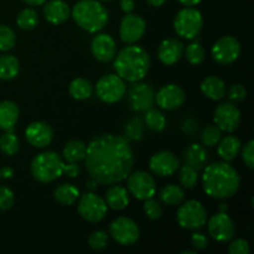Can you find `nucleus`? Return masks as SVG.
I'll use <instances>...</instances> for the list:
<instances>
[{
	"label": "nucleus",
	"instance_id": "nucleus-1",
	"mask_svg": "<svg viewBox=\"0 0 254 254\" xmlns=\"http://www.w3.org/2000/svg\"><path fill=\"white\" fill-rule=\"evenodd\" d=\"M84 165L97 184L113 185L126 180L134 164L133 149L128 139L104 134L87 145Z\"/></svg>",
	"mask_w": 254,
	"mask_h": 254
},
{
	"label": "nucleus",
	"instance_id": "nucleus-2",
	"mask_svg": "<svg viewBox=\"0 0 254 254\" xmlns=\"http://www.w3.org/2000/svg\"><path fill=\"white\" fill-rule=\"evenodd\" d=\"M203 190L210 197L226 200L236 195L241 185V178L227 161L213 163L205 168L202 175Z\"/></svg>",
	"mask_w": 254,
	"mask_h": 254
},
{
	"label": "nucleus",
	"instance_id": "nucleus-3",
	"mask_svg": "<svg viewBox=\"0 0 254 254\" xmlns=\"http://www.w3.org/2000/svg\"><path fill=\"white\" fill-rule=\"evenodd\" d=\"M150 67L148 52L140 46H127L114 61V69L122 79L138 82L146 76Z\"/></svg>",
	"mask_w": 254,
	"mask_h": 254
},
{
	"label": "nucleus",
	"instance_id": "nucleus-4",
	"mask_svg": "<svg viewBox=\"0 0 254 254\" xmlns=\"http://www.w3.org/2000/svg\"><path fill=\"white\" fill-rule=\"evenodd\" d=\"M72 17L81 29L88 32L101 31L108 24V10L97 0H79L72 9Z\"/></svg>",
	"mask_w": 254,
	"mask_h": 254
},
{
	"label": "nucleus",
	"instance_id": "nucleus-5",
	"mask_svg": "<svg viewBox=\"0 0 254 254\" xmlns=\"http://www.w3.org/2000/svg\"><path fill=\"white\" fill-rule=\"evenodd\" d=\"M64 160L55 151H45L34 158L31 163V174L40 183H52L64 175Z\"/></svg>",
	"mask_w": 254,
	"mask_h": 254
},
{
	"label": "nucleus",
	"instance_id": "nucleus-6",
	"mask_svg": "<svg viewBox=\"0 0 254 254\" xmlns=\"http://www.w3.org/2000/svg\"><path fill=\"white\" fill-rule=\"evenodd\" d=\"M203 19L201 12L193 7H185L180 10L174 20V29L179 36L186 40H192L201 32Z\"/></svg>",
	"mask_w": 254,
	"mask_h": 254
},
{
	"label": "nucleus",
	"instance_id": "nucleus-7",
	"mask_svg": "<svg viewBox=\"0 0 254 254\" xmlns=\"http://www.w3.org/2000/svg\"><path fill=\"white\" fill-rule=\"evenodd\" d=\"M176 218L183 228L191 231L198 230L206 225L207 212L202 203L196 200H190L179 207Z\"/></svg>",
	"mask_w": 254,
	"mask_h": 254
},
{
	"label": "nucleus",
	"instance_id": "nucleus-8",
	"mask_svg": "<svg viewBox=\"0 0 254 254\" xmlns=\"http://www.w3.org/2000/svg\"><path fill=\"white\" fill-rule=\"evenodd\" d=\"M126 83L118 74H106L96 84V93L104 103H117L126 94Z\"/></svg>",
	"mask_w": 254,
	"mask_h": 254
},
{
	"label": "nucleus",
	"instance_id": "nucleus-9",
	"mask_svg": "<svg viewBox=\"0 0 254 254\" xmlns=\"http://www.w3.org/2000/svg\"><path fill=\"white\" fill-rule=\"evenodd\" d=\"M108 211L106 201L93 192L82 195L78 202V213L83 220L91 223H98L104 220Z\"/></svg>",
	"mask_w": 254,
	"mask_h": 254
},
{
	"label": "nucleus",
	"instance_id": "nucleus-10",
	"mask_svg": "<svg viewBox=\"0 0 254 254\" xmlns=\"http://www.w3.org/2000/svg\"><path fill=\"white\" fill-rule=\"evenodd\" d=\"M109 232L116 242L122 246H131L138 242L140 230L131 218L118 217L109 226Z\"/></svg>",
	"mask_w": 254,
	"mask_h": 254
},
{
	"label": "nucleus",
	"instance_id": "nucleus-11",
	"mask_svg": "<svg viewBox=\"0 0 254 254\" xmlns=\"http://www.w3.org/2000/svg\"><path fill=\"white\" fill-rule=\"evenodd\" d=\"M128 190L138 200H146L155 195V180L150 174L145 171H135L128 175Z\"/></svg>",
	"mask_w": 254,
	"mask_h": 254
},
{
	"label": "nucleus",
	"instance_id": "nucleus-12",
	"mask_svg": "<svg viewBox=\"0 0 254 254\" xmlns=\"http://www.w3.org/2000/svg\"><path fill=\"white\" fill-rule=\"evenodd\" d=\"M241 44L235 36H223L212 47V57L217 64H231L240 57Z\"/></svg>",
	"mask_w": 254,
	"mask_h": 254
},
{
	"label": "nucleus",
	"instance_id": "nucleus-13",
	"mask_svg": "<svg viewBox=\"0 0 254 254\" xmlns=\"http://www.w3.org/2000/svg\"><path fill=\"white\" fill-rule=\"evenodd\" d=\"M129 106L135 112H146L155 104V92L148 83H134L128 93Z\"/></svg>",
	"mask_w": 254,
	"mask_h": 254
},
{
	"label": "nucleus",
	"instance_id": "nucleus-14",
	"mask_svg": "<svg viewBox=\"0 0 254 254\" xmlns=\"http://www.w3.org/2000/svg\"><path fill=\"white\" fill-rule=\"evenodd\" d=\"M208 232L217 242L227 243L235 237V222L226 212H218L208 221Z\"/></svg>",
	"mask_w": 254,
	"mask_h": 254
},
{
	"label": "nucleus",
	"instance_id": "nucleus-15",
	"mask_svg": "<svg viewBox=\"0 0 254 254\" xmlns=\"http://www.w3.org/2000/svg\"><path fill=\"white\" fill-rule=\"evenodd\" d=\"M213 121L222 131L232 133L241 124V112L233 103H221L215 109Z\"/></svg>",
	"mask_w": 254,
	"mask_h": 254
},
{
	"label": "nucleus",
	"instance_id": "nucleus-16",
	"mask_svg": "<svg viewBox=\"0 0 254 254\" xmlns=\"http://www.w3.org/2000/svg\"><path fill=\"white\" fill-rule=\"evenodd\" d=\"M186 93L183 87L178 84H166L161 87L155 94V102L161 109L165 111H174L178 109L185 103Z\"/></svg>",
	"mask_w": 254,
	"mask_h": 254
},
{
	"label": "nucleus",
	"instance_id": "nucleus-17",
	"mask_svg": "<svg viewBox=\"0 0 254 254\" xmlns=\"http://www.w3.org/2000/svg\"><path fill=\"white\" fill-rule=\"evenodd\" d=\"M145 29L146 22L143 17L139 15L128 14L122 20L119 35H121L122 41L133 45L143 37V35L145 34Z\"/></svg>",
	"mask_w": 254,
	"mask_h": 254
},
{
	"label": "nucleus",
	"instance_id": "nucleus-18",
	"mask_svg": "<svg viewBox=\"0 0 254 254\" xmlns=\"http://www.w3.org/2000/svg\"><path fill=\"white\" fill-rule=\"evenodd\" d=\"M149 168L158 176H171L180 168V160L171 151H159L150 158Z\"/></svg>",
	"mask_w": 254,
	"mask_h": 254
},
{
	"label": "nucleus",
	"instance_id": "nucleus-19",
	"mask_svg": "<svg viewBox=\"0 0 254 254\" xmlns=\"http://www.w3.org/2000/svg\"><path fill=\"white\" fill-rule=\"evenodd\" d=\"M26 140L35 148H45L50 145L54 139V130L45 122H34L29 124L25 131Z\"/></svg>",
	"mask_w": 254,
	"mask_h": 254
},
{
	"label": "nucleus",
	"instance_id": "nucleus-20",
	"mask_svg": "<svg viewBox=\"0 0 254 254\" xmlns=\"http://www.w3.org/2000/svg\"><path fill=\"white\" fill-rule=\"evenodd\" d=\"M91 50L98 61L109 62L116 57L117 44L111 35L99 34L92 40Z\"/></svg>",
	"mask_w": 254,
	"mask_h": 254
},
{
	"label": "nucleus",
	"instance_id": "nucleus-21",
	"mask_svg": "<svg viewBox=\"0 0 254 254\" xmlns=\"http://www.w3.org/2000/svg\"><path fill=\"white\" fill-rule=\"evenodd\" d=\"M184 55V44L176 39L164 40L158 50V57L166 66L175 64Z\"/></svg>",
	"mask_w": 254,
	"mask_h": 254
},
{
	"label": "nucleus",
	"instance_id": "nucleus-22",
	"mask_svg": "<svg viewBox=\"0 0 254 254\" xmlns=\"http://www.w3.org/2000/svg\"><path fill=\"white\" fill-rule=\"evenodd\" d=\"M44 15L54 25L64 24L71 16V10L64 0H50L44 6Z\"/></svg>",
	"mask_w": 254,
	"mask_h": 254
},
{
	"label": "nucleus",
	"instance_id": "nucleus-23",
	"mask_svg": "<svg viewBox=\"0 0 254 254\" xmlns=\"http://www.w3.org/2000/svg\"><path fill=\"white\" fill-rule=\"evenodd\" d=\"M19 119V107L11 101L0 102V129L11 131Z\"/></svg>",
	"mask_w": 254,
	"mask_h": 254
},
{
	"label": "nucleus",
	"instance_id": "nucleus-24",
	"mask_svg": "<svg viewBox=\"0 0 254 254\" xmlns=\"http://www.w3.org/2000/svg\"><path fill=\"white\" fill-rule=\"evenodd\" d=\"M201 92L212 101H221L226 96V84L217 76H208L201 83Z\"/></svg>",
	"mask_w": 254,
	"mask_h": 254
},
{
	"label": "nucleus",
	"instance_id": "nucleus-25",
	"mask_svg": "<svg viewBox=\"0 0 254 254\" xmlns=\"http://www.w3.org/2000/svg\"><path fill=\"white\" fill-rule=\"evenodd\" d=\"M184 159L188 165L192 166L196 170H201L207 165L208 154L202 145L193 143L186 148L185 153H184Z\"/></svg>",
	"mask_w": 254,
	"mask_h": 254
},
{
	"label": "nucleus",
	"instance_id": "nucleus-26",
	"mask_svg": "<svg viewBox=\"0 0 254 254\" xmlns=\"http://www.w3.org/2000/svg\"><path fill=\"white\" fill-rule=\"evenodd\" d=\"M106 203L116 211H122L128 206L129 192L126 188L119 185L111 186L106 193Z\"/></svg>",
	"mask_w": 254,
	"mask_h": 254
},
{
	"label": "nucleus",
	"instance_id": "nucleus-27",
	"mask_svg": "<svg viewBox=\"0 0 254 254\" xmlns=\"http://www.w3.org/2000/svg\"><path fill=\"white\" fill-rule=\"evenodd\" d=\"M241 140L233 135L225 136L218 141L217 154L223 161H231L240 154L241 151Z\"/></svg>",
	"mask_w": 254,
	"mask_h": 254
},
{
	"label": "nucleus",
	"instance_id": "nucleus-28",
	"mask_svg": "<svg viewBox=\"0 0 254 254\" xmlns=\"http://www.w3.org/2000/svg\"><path fill=\"white\" fill-rule=\"evenodd\" d=\"M86 150L87 146L83 141L73 139L64 145L62 155L67 163H79L86 156Z\"/></svg>",
	"mask_w": 254,
	"mask_h": 254
},
{
	"label": "nucleus",
	"instance_id": "nucleus-29",
	"mask_svg": "<svg viewBox=\"0 0 254 254\" xmlns=\"http://www.w3.org/2000/svg\"><path fill=\"white\" fill-rule=\"evenodd\" d=\"M54 197L61 205L69 206L76 202L77 198L79 197V191L72 184H61L55 190Z\"/></svg>",
	"mask_w": 254,
	"mask_h": 254
},
{
	"label": "nucleus",
	"instance_id": "nucleus-30",
	"mask_svg": "<svg viewBox=\"0 0 254 254\" xmlns=\"http://www.w3.org/2000/svg\"><path fill=\"white\" fill-rule=\"evenodd\" d=\"M20 71V64L12 55L0 56V79L9 81L15 78Z\"/></svg>",
	"mask_w": 254,
	"mask_h": 254
},
{
	"label": "nucleus",
	"instance_id": "nucleus-31",
	"mask_svg": "<svg viewBox=\"0 0 254 254\" xmlns=\"http://www.w3.org/2000/svg\"><path fill=\"white\" fill-rule=\"evenodd\" d=\"M93 93V86L86 78H76L69 84V94L77 101L88 99Z\"/></svg>",
	"mask_w": 254,
	"mask_h": 254
},
{
	"label": "nucleus",
	"instance_id": "nucleus-32",
	"mask_svg": "<svg viewBox=\"0 0 254 254\" xmlns=\"http://www.w3.org/2000/svg\"><path fill=\"white\" fill-rule=\"evenodd\" d=\"M160 200L168 206L180 205L185 198L184 190L178 185H168L160 191Z\"/></svg>",
	"mask_w": 254,
	"mask_h": 254
},
{
	"label": "nucleus",
	"instance_id": "nucleus-33",
	"mask_svg": "<svg viewBox=\"0 0 254 254\" xmlns=\"http://www.w3.org/2000/svg\"><path fill=\"white\" fill-rule=\"evenodd\" d=\"M145 124L150 130L155 131V133L163 131L166 126L165 116L160 111H158V109L150 108L149 111H146Z\"/></svg>",
	"mask_w": 254,
	"mask_h": 254
},
{
	"label": "nucleus",
	"instance_id": "nucleus-34",
	"mask_svg": "<svg viewBox=\"0 0 254 254\" xmlns=\"http://www.w3.org/2000/svg\"><path fill=\"white\" fill-rule=\"evenodd\" d=\"M37 22H39L37 12L31 7H26V9L21 10L16 17L17 26L21 30H32L36 26Z\"/></svg>",
	"mask_w": 254,
	"mask_h": 254
},
{
	"label": "nucleus",
	"instance_id": "nucleus-35",
	"mask_svg": "<svg viewBox=\"0 0 254 254\" xmlns=\"http://www.w3.org/2000/svg\"><path fill=\"white\" fill-rule=\"evenodd\" d=\"M19 139L11 131H6L0 136V150L5 155H14L19 151Z\"/></svg>",
	"mask_w": 254,
	"mask_h": 254
},
{
	"label": "nucleus",
	"instance_id": "nucleus-36",
	"mask_svg": "<svg viewBox=\"0 0 254 254\" xmlns=\"http://www.w3.org/2000/svg\"><path fill=\"white\" fill-rule=\"evenodd\" d=\"M221 139H222V130L217 126H215V124L206 127L203 129L202 134H201V141L207 148L217 145Z\"/></svg>",
	"mask_w": 254,
	"mask_h": 254
},
{
	"label": "nucleus",
	"instance_id": "nucleus-37",
	"mask_svg": "<svg viewBox=\"0 0 254 254\" xmlns=\"http://www.w3.org/2000/svg\"><path fill=\"white\" fill-rule=\"evenodd\" d=\"M185 57L189 64L197 66L205 60V49L201 46L200 42H192L186 47Z\"/></svg>",
	"mask_w": 254,
	"mask_h": 254
},
{
	"label": "nucleus",
	"instance_id": "nucleus-38",
	"mask_svg": "<svg viewBox=\"0 0 254 254\" xmlns=\"http://www.w3.org/2000/svg\"><path fill=\"white\" fill-rule=\"evenodd\" d=\"M179 180H180L181 185L184 186L185 189H191L197 184L198 180V174L197 170L192 166L185 165L180 169V173H179Z\"/></svg>",
	"mask_w": 254,
	"mask_h": 254
},
{
	"label": "nucleus",
	"instance_id": "nucleus-39",
	"mask_svg": "<svg viewBox=\"0 0 254 254\" xmlns=\"http://www.w3.org/2000/svg\"><path fill=\"white\" fill-rule=\"evenodd\" d=\"M15 32L6 25H0V51H9L15 46Z\"/></svg>",
	"mask_w": 254,
	"mask_h": 254
},
{
	"label": "nucleus",
	"instance_id": "nucleus-40",
	"mask_svg": "<svg viewBox=\"0 0 254 254\" xmlns=\"http://www.w3.org/2000/svg\"><path fill=\"white\" fill-rule=\"evenodd\" d=\"M126 135L131 140H140L144 133V123L140 118H133L126 126Z\"/></svg>",
	"mask_w": 254,
	"mask_h": 254
},
{
	"label": "nucleus",
	"instance_id": "nucleus-41",
	"mask_svg": "<svg viewBox=\"0 0 254 254\" xmlns=\"http://www.w3.org/2000/svg\"><path fill=\"white\" fill-rule=\"evenodd\" d=\"M144 201H145V202H144V211H145V215L153 221L159 220V218L163 216V206H161V203L159 202V201L154 200L153 197L146 198V200Z\"/></svg>",
	"mask_w": 254,
	"mask_h": 254
},
{
	"label": "nucleus",
	"instance_id": "nucleus-42",
	"mask_svg": "<svg viewBox=\"0 0 254 254\" xmlns=\"http://www.w3.org/2000/svg\"><path fill=\"white\" fill-rule=\"evenodd\" d=\"M88 245L93 251H102L108 245V235L104 231H96L89 236Z\"/></svg>",
	"mask_w": 254,
	"mask_h": 254
},
{
	"label": "nucleus",
	"instance_id": "nucleus-43",
	"mask_svg": "<svg viewBox=\"0 0 254 254\" xmlns=\"http://www.w3.org/2000/svg\"><path fill=\"white\" fill-rule=\"evenodd\" d=\"M14 192L6 186H0V211H7L14 205Z\"/></svg>",
	"mask_w": 254,
	"mask_h": 254
},
{
	"label": "nucleus",
	"instance_id": "nucleus-44",
	"mask_svg": "<svg viewBox=\"0 0 254 254\" xmlns=\"http://www.w3.org/2000/svg\"><path fill=\"white\" fill-rule=\"evenodd\" d=\"M230 246H228V253L230 254H248L250 253V245L247 241L238 238V240L230 241Z\"/></svg>",
	"mask_w": 254,
	"mask_h": 254
},
{
	"label": "nucleus",
	"instance_id": "nucleus-45",
	"mask_svg": "<svg viewBox=\"0 0 254 254\" xmlns=\"http://www.w3.org/2000/svg\"><path fill=\"white\" fill-rule=\"evenodd\" d=\"M228 97L232 102L235 103H240V102L245 101L246 97H247V91H246L245 86L241 83L233 84L230 88V93H228Z\"/></svg>",
	"mask_w": 254,
	"mask_h": 254
},
{
	"label": "nucleus",
	"instance_id": "nucleus-46",
	"mask_svg": "<svg viewBox=\"0 0 254 254\" xmlns=\"http://www.w3.org/2000/svg\"><path fill=\"white\" fill-rule=\"evenodd\" d=\"M242 158L248 169H254V141L250 140L242 151Z\"/></svg>",
	"mask_w": 254,
	"mask_h": 254
},
{
	"label": "nucleus",
	"instance_id": "nucleus-47",
	"mask_svg": "<svg viewBox=\"0 0 254 254\" xmlns=\"http://www.w3.org/2000/svg\"><path fill=\"white\" fill-rule=\"evenodd\" d=\"M191 246L196 251H205L208 246V240L203 233H193L191 236Z\"/></svg>",
	"mask_w": 254,
	"mask_h": 254
},
{
	"label": "nucleus",
	"instance_id": "nucleus-48",
	"mask_svg": "<svg viewBox=\"0 0 254 254\" xmlns=\"http://www.w3.org/2000/svg\"><path fill=\"white\" fill-rule=\"evenodd\" d=\"M68 178H77L81 174V168L77 165V163H68L67 165H64V173Z\"/></svg>",
	"mask_w": 254,
	"mask_h": 254
},
{
	"label": "nucleus",
	"instance_id": "nucleus-49",
	"mask_svg": "<svg viewBox=\"0 0 254 254\" xmlns=\"http://www.w3.org/2000/svg\"><path fill=\"white\" fill-rule=\"evenodd\" d=\"M121 7L124 12L130 14L135 7V1L134 0H121Z\"/></svg>",
	"mask_w": 254,
	"mask_h": 254
},
{
	"label": "nucleus",
	"instance_id": "nucleus-50",
	"mask_svg": "<svg viewBox=\"0 0 254 254\" xmlns=\"http://www.w3.org/2000/svg\"><path fill=\"white\" fill-rule=\"evenodd\" d=\"M12 175H14V170H12L11 168H9V166H6V168H2L1 170H0V176H1V178L10 179Z\"/></svg>",
	"mask_w": 254,
	"mask_h": 254
},
{
	"label": "nucleus",
	"instance_id": "nucleus-51",
	"mask_svg": "<svg viewBox=\"0 0 254 254\" xmlns=\"http://www.w3.org/2000/svg\"><path fill=\"white\" fill-rule=\"evenodd\" d=\"M179 1L183 5H185V6H195V5L200 4L202 0H179Z\"/></svg>",
	"mask_w": 254,
	"mask_h": 254
},
{
	"label": "nucleus",
	"instance_id": "nucleus-52",
	"mask_svg": "<svg viewBox=\"0 0 254 254\" xmlns=\"http://www.w3.org/2000/svg\"><path fill=\"white\" fill-rule=\"evenodd\" d=\"M24 1L30 6H40V5L46 2V0H24Z\"/></svg>",
	"mask_w": 254,
	"mask_h": 254
},
{
	"label": "nucleus",
	"instance_id": "nucleus-53",
	"mask_svg": "<svg viewBox=\"0 0 254 254\" xmlns=\"http://www.w3.org/2000/svg\"><path fill=\"white\" fill-rule=\"evenodd\" d=\"M146 1H148L151 6L158 7V6H161V5H163L166 0H146Z\"/></svg>",
	"mask_w": 254,
	"mask_h": 254
},
{
	"label": "nucleus",
	"instance_id": "nucleus-54",
	"mask_svg": "<svg viewBox=\"0 0 254 254\" xmlns=\"http://www.w3.org/2000/svg\"><path fill=\"white\" fill-rule=\"evenodd\" d=\"M86 186H87V189H89V190H96V189H97V183L93 180V179H92V180H89L88 183H87Z\"/></svg>",
	"mask_w": 254,
	"mask_h": 254
},
{
	"label": "nucleus",
	"instance_id": "nucleus-55",
	"mask_svg": "<svg viewBox=\"0 0 254 254\" xmlns=\"http://www.w3.org/2000/svg\"><path fill=\"white\" fill-rule=\"evenodd\" d=\"M227 205H226V203H221L220 205V210H221V212H226V211H227Z\"/></svg>",
	"mask_w": 254,
	"mask_h": 254
},
{
	"label": "nucleus",
	"instance_id": "nucleus-56",
	"mask_svg": "<svg viewBox=\"0 0 254 254\" xmlns=\"http://www.w3.org/2000/svg\"><path fill=\"white\" fill-rule=\"evenodd\" d=\"M181 254H195V251L192 250H186V251H183Z\"/></svg>",
	"mask_w": 254,
	"mask_h": 254
},
{
	"label": "nucleus",
	"instance_id": "nucleus-57",
	"mask_svg": "<svg viewBox=\"0 0 254 254\" xmlns=\"http://www.w3.org/2000/svg\"><path fill=\"white\" fill-rule=\"evenodd\" d=\"M102 1H112V0H102Z\"/></svg>",
	"mask_w": 254,
	"mask_h": 254
},
{
	"label": "nucleus",
	"instance_id": "nucleus-58",
	"mask_svg": "<svg viewBox=\"0 0 254 254\" xmlns=\"http://www.w3.org/2000/svg\"><path fill=\"white\" fill-rule=\"evenodd\" d=\"M0 178H1V176H0Z\"/></svg>",
	"mask_w": 254,
	"mask_h": 254
}]
</instances>
